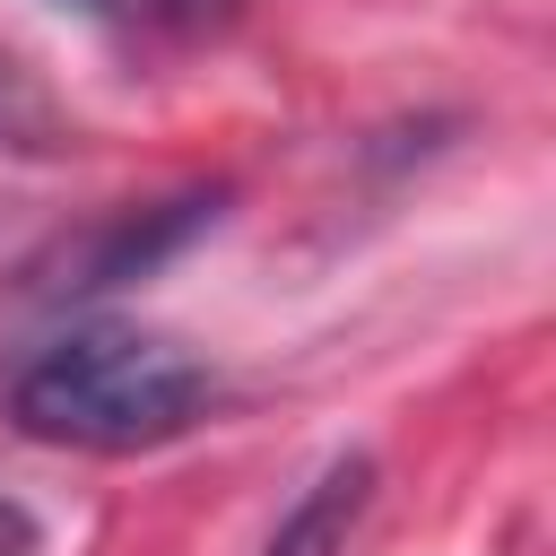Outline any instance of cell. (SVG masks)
Segmentation results:
<instances>
[{"label": "cell", "instance_id": "cell-4", "mask_svg": "<svg viewBox=\"0 0 556 556\" xmlns=\"http://www.w3.org/2000/svg\"><path fill=\"white\" fill-rule=\"evenodd\" d=\"M365 504H374V460H365V452H339V460H321V478L287 504V521L269 530L261 556H348Z\"/></svg>", "mask_w": 556, "mask_h": 556}, {"label": "cell", "instance_id": "cell-2", "mask_svg": "<svg viewBox=\"0 0 556 556\" xmlns=\"http://www.w3.org/2000/svg\"><path fill=\"white\" fill-rule=\"evenodd\" d=\"M217 208H226L217 182H191V191H174V200H122V208L87 217L78 235H61V243L43 252V261L26 269V295H43V304H96V295L148 278L156 261H174L191 235H208Z\"/></svg>", "mask_w": 556, "mask_h": 556}, {"label": "cell", "instance_id": "cell-1", "mask_svg": "<svg viewBox=\"0 0 556 556\" xmlns=\"http://www.w3.org/2000/svg\"><path fill=\"white\" fill-rule=\"evenodd\" d=\"M217 400V374L139 321H70L9 374V426L61 452H156L191 434Z\"/></svg>", "mask_w": 556, "mask_h": 556}, {"label": "cell", "instance_id": "cell-3", "mask_svg": "<svg viewBox=\"0 0 556 556\" xmlns=\"http://www.w3.org/2000/svg\"><path fill=\"white\" fill-rule=\"evenodd\" d=\"M52 9H70L122 52H200V43H226L252 0H52Z\"/></svg>", "mask_w": 556, "mask_h": 556}, {"label": "cell", "instance_id": "cell-5", "mask_svg": "<svg viewBox=\"0 0 556 556\" xmlns=\"http://www.w3.org/2000/svg\"><path fill=\"white\" fill-rule=\"evenodd\" d=\"M17 122H43V104H35V87H26V78L0 61V139H9Z\"/></svg>", "mask_w": 556, "mask_h": 556}]
</instances>
